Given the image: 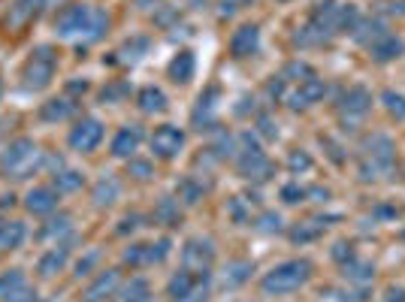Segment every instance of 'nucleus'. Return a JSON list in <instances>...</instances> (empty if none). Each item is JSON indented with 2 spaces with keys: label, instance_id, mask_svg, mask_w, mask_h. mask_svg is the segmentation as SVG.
<instances>
[{
  "label": "nucleus",
  "instance_id": "f257e3e1",
  "mask_svg": "<svg viewBox=\"0 0 405 302\" xmlns=\"http://www.w3.org/2000/svg\"><path fill=\"white\" fill-rule=\"evenodd\" d=\"M109 27V15L97 6H88V3H73V6H64L58 18H54V31L64 40H73V36H85L88 43L100 40Z\"/></svg>",
  "mask_w": 405,
  "mask_h": 302
},
{
  "label": "nucleus",
  "instance_id": "f03ea898",
  "mask_svg": "<svg viewBox=\"0 0 405 302\" xmlns=\"http://www.w3.org/2000/svg\"><path fill=\"white\" fill-rule=\"evenodd\" d=\"M43 160H45V154L40 151V145L34 139H27V136H22V139H13L0 151V176L13 179V181H24L43 167Z\"/></svg>",
  "mask_w": 405,
  "mask_h": 302
},
{
  "label": "nucleus",
  "instance_id": "7ed1b4c3",
  "mask_svg": "<svg viewBox=\"0 0 405 302\" xmlns=\"http://www.w3.org/2000/svg\"><path fill=\"white\" fill-rule=\"evenodd\" d=\"M309 275H311L309 260H288V263H281V266H275L272 272H266L260 287H263V294H270V296H281V294H290V290L302 287L309 281Z\"/></svg>",
  "mask_w": 405,
  "mask_h": 302
},
{
  "label": "nucleus",
  "instance_id": "20e7f679",
  "mask_svg": "<svg viewBox=\"0 0 405 302\" xmlns=\"http://www.w3.org/2000/svg\"><path fill=\"white\" fill-rule=\"evenodd\" d=\"M393 169V142L390 136L375 133L363 142V163H360V179L372 181L378 176H388Z\"/></svg>",
  "mask_w": 405,
  "mask_h": 302
},
{
  "label": "nucleus",
  "instance_id": "39448f33",
  "mask_svg": "<svg viewBox=\"0 0 405 302\" xmlns=\"http://www.w3.org/2000/svg\"><path fill=\"white\" fill-rule=\"evenodd\" d=\"M239 154H236V167H239V176L251 179V181H266L272 176V163L266 160V154L260 151V145L251 139V133H242L239 136Z\"/></svg>",
  "mask_w": 405,
  "mask_h": 302
},
{
  "label": "nucleus",
  "instance_id": "423d86ee",
  "mask_svg": "<svg viewBox=\"0 0 405 302\" xmlns=\"http://www.w3.org/2000/svg\"><path fill=\"white\" fill-rule=\"evenodd\" d=\"M54 70H58V54H54L52 45H40V49L31 52V58L24 63V88L31 91H43L49 82L54 79Z\"/></svg>",
  "mask_w": 405,
  "mask_h": 302
},
{
  "label": "nucleus",
  "instance_id": "0eeeda50",
  "mask_svg": "<svg viewBox=\"0 0 405 302\" xmlns=\"http://www.w3.org/2000/svg\"><path fill=\"white\" fill-rule=\"evenodd\" d=\"M182 149H185V133H182L176 124H161L158 130L152 133V151H154V158L172 160V158H179Z\"/></svg>",
  "mask_w": 405,
  "mask_h": 302
},
{
  "label": "nucleus",
  "instance_id": "6e6552de",
  "mask_svg": "<svg viewBox=\"0 0 405 302\" xmlns=\"http://www.w3.org/2000/svg\"><path fill=\"white\" fill-rule=\"evenodd\" d=\"M212 260H215V245L209 239H191L185 245V251H182V263H185V269L194 272V275H209Z\"/></svg>",
  "mask_w": 405,
  "mask_h": 302
},
{
  "label": "nucleus",
  "instance_id": "1a4fd4ad",
  "mask_svg": "<svg viewBox=\"0 0 405 302\" xmlns=\"http://www.w3.org/2000/svg\"><path fill=\"white\" fill-rule=\"evenodd\" d=\"M70 149L79 151V154H88L94 151L100 142H103V124L97 121V118H82V121L70 130Z\"/></svg>",
  "mask_w": 405,
  "mask_h": 302
},
{
  "label": "nucleus",
  "instance_id": "9d476101",
  "mask_svg": "<svg viewBox=\"0 0 405 302\" xmlns=\"http://www.w3.org/2000/svg\"><path fill=\"white\" fill-rule=\"evenodd\" d=\"M372 109V94L366 88H348L345 94H342V103H339V115L345 118L348 124H354V121H360V118H366V112Z\"/></svg>",
  "mask_w": 405,
  "mask_h": 302
},
{
  "label": "nucleus",
  "instance_id": "9b49d317",
  "mask_svg": "<svg viewBox=\"0 0 405 302\" xmlns=\"http://www.w3.org/2000/svg\"><path fill=\"white\" fill-rule=\"evenodd\" d=\"M206 281H209V275H194V272L182 269L179 275H172V278H170L167 294H170L172 302H188L191 296H197V290H200V287H206Z\"/></svg>",
  "mask_w": 405,
  "mask_h": 302
},
{
  "label": "nucleus",
  "instance_id": "f8f14e48",
  "mask_svg": "<svg viewBox=\"0 0 405 302\" xmlns=\"http://www.w3.org/2000/svg\"><path fill=\"white\" fill-rule=\"evenodd\" d=\"M260 49V27L257 24H242L230 40V54L233 58H251Z\"/></svg>",
  "mask_w": 405,
  "mask_h": 302
},
{
  "label": "nucleus",
  "instance_id": "ddd939ff",
  "mask_svg": "<svg viewBox=\"0 0 405 302\" xmlns=\"http://www.w3.org/2000/svg\"><path fill=\"white\" fill-rule=\"evenodd\" d=\"M324 94H327L324 79L311 76V79H306V82H300V88L288 97V103H290V109H309V106H315Z\"/></svg>",
  "mask_w": 405,
  "mask_h": 302
},
{
  "label": "nucleus",
  "instance_id": "4468645a",
  "mask_svg": "<svg viewBox=\"0 0 405 302\" xmlns=\"http://www.w3.org/2000/svg\"><path fill=\"white\" fill-rule=\"evenodd\" d=\"M118 281H122L118 269L100 272V275L85 287V294H82V302H103V299H109V296H112L115 290H118Z\"/></svg>",
  "mask_w": 405,
  "mask_h": 302
},
{
  "label": "nucleus",
  "instance_id": "2eb2a0df",
  "mask_svg": "<svg viewBox=\"0 0 405 302\" xmlns=\"http://www.w3.org/2000/svg\"><path fill=\"white\" fill-rule=\"evenodd\" d=\"M40 9H43V0H15L3 18L6 31H22L27 22H34V15L40 13Z\"/></svg>",
  "mask_w": 405,
  "mask_h": 302
},
{
  "label": "nucleus",
  "instance_id": "dca6fc26",
  "mask_svg": "<svg viewBox=\"0 0 405 302\" xmlns=\"http://www.w3.org/2000/svg\"><path fill=\"white\" fill-rule=\"evenodd\" d=\"M140 142H142V127L140 124H127L122 127V130L115 133V139H112V154L115 158H133L136 149H140Z\"/></svg>",
  "mask_w": 405,
  "mask_h": 302
},
{
  "label": "nucleus",
  "instance_id": "f3484780",
  "mask_svg": "<svg viewBox=\"0 0 405 302\" xmlns=\"http://www.w3.org/2000/svg\"><path fill=\"white\" fill-rule=\"evenodd\" d=\"M215 100H218V88L215 85H212L206 94H200L197 109H194L197 130H212V127H215Z\"/></svg>",
  "mask_w": 405,
  "mask_h": 302
},
{
  "label": "nucleus",
  "instance_id": "a211bd4d",
  "mask_svg": "<svg viewBox=\"0 0 405 302\" xmlns=\"http://www.w3.org/2000/svg\"><path fill=\"white\" fill-rule=\"evenodd\" d=\"M24 206H27V212H34V215H49V212H54V206H58V190L54 188H34L31 194L24 197Z\"/></svg>",
  "mask_w": 405,
  "mask_h": 302
},
{
  "label": "nucleus",
  "instance_id": "6ab92c4d",
  "mask_svg": "<svg viewBox=\"0 0 405 302\" xmlns=\"http://www.w3.org/2000/svg\"><path fill=\"white\" fill-rule=\"evenodd\" d=\"M194 70H197V61H194V52L182 49L176 58L170 61V79L176 82V85H188L191 79H194Z\"/></svg>",
  "mask_w": 405,
  "mask_h": 302
},
{
  "label": "nucleus",
  "instance_id": "aec40b11",
  "mask_svg": "<svg viewBox=\"0 0 405 302\" xmlns=\"http://www.w3.org/2000/svg\"><path fill=\"white\" fill-rule=\"evenodd\" d=\"M388 36V27H384L378 18H360V24H357V31H354V40L360 43V45H375L378 40H384Z\"/></svg>",
  "mask_w": 405,
  "mask_h": 302
},
{
  "label": "nucleus",
  "instance_id": "412c9836",
  "mask_svg": "<svg viewBox=\"0 0 405 302\" xmlns=\"http://www.w3.org/2000/svg\"><path fill=\"white\" fill-rule=\"evenodd\" d=\"M118 194H122V185H118V179L115 176H103L94 185V206L97 209H106V206H112Z\"/></svg>",
  "mask_w": 405,
  "mask_h": 302
},
{
  "label": "nucleus",
  "instance_id": "4be33fe9",
  "mask_svg": "<svg viewBox=\"0 0 405 302\" xmlns=\"http://www.w3.org/2000/svg\"><path fill=\"white\" fill-rule=\"evenodd\" d=\"M402 40L399 36H393V33H388L384 40H378L375 45H369V52H372V58L378 61V63H388V61H393V58H399L402 54Z\"/></svg>",
  "mask_w": 405,
  "mask_h": 302
},
{
  "label": "nucleus",
  "instance_id": "5701e85b",
  "mask_svg": "<svg viewBox=\"0 0 405 302\" xmlns=\"http://www.w3.org/2000/svg\"><path fill=\"white\" fill-rule=\"evenodd\" d=\"M24 236H27V230H24L22 221H3L0 224V251L18 248V245L24 242Z\"/></svg>",
  "mask_w": 405,
  "mask_h": 302
},
{
  "label": "nucleus",
  "instance_id": "b1692460",
  "mask_svg": "<svg viewBox=\"0 0 405 302\" xmlns=\"http://www.w3.org/2000/svg\"><path fill=\"white\" fill-rule=\"evenodd\" d=\"M67 266V248H54L49 254H43L40 263H36V272H40L43 278H52V275H58V272Z\"/></svg>",
  "mask_w": 405,
  "mask_h": 302
},
{
  "label": "nucleus",
  "instance_id": "393cba45",
  "mask_svg": "<svg viewBox=\"0 0 405 302\" xmlns=\"http://www.w3.org/2000/svg\"><path fill=\"white\" fill-rule=\"evenodd\" d=\"M136 103H140V109H142V112H149V115H152V112H163V109H167V94H163L161 88L149 85V88L140 91Z\"/></svg>",
  "mask_w": 405,
  "mask_h": 302
},
{
  "label": "nucleus",
  "instance_id": "a878e982",
  "mask_svg": "<svg viewBox=\"0 0 405 302\" xmlns=\"http://www.w3.org/2000/svg\"><path fill=\"white\" fill-rule=\"evenodd\" d=\"M85 185V176L76 169H58L54 172V190L58 194H76V190Z\"/></svg>",
  "mask_w": 405,
  "mask_h": 302
},
{
  "label": "nucleus",
  "instance_id": "bb28decb",
  "mask_svg": "<svg viewBox=\"0 0 405 302\" xmlns=\"http://www.w3.org/2000/svg\"><path fill=\"white\" fill-rule=\"evenodd\" d=\"M22 287H27V281H24V272H22V269L0 272V302H6L13 294H18Z\"/></svg>",
  "mask_w": 405,
  "mask_h": 302
},
{
  "label": "nucleus",
  "instance_id": "cd10ccee",
  "mask_svg": "<svg viewBox=\"0 0 405 302\" xmlns=\"http://www.w3.org/2000/svg\"><path fill=\"white\" fill-rule=\"evenodd\" d=\"M76 112V103H70V100H49V103H43L40 115L43 121H64V118H70Z\"/></svg>",
  "mask_w": 405,
  "mask_h": 302
},
{
  "label": "nucleus",
  "instance_id": "c85d7f7f",
  "mask_svg": "<svg viewBox=\"0 0 405 302\" xmlns=\"http://www.w3.org/2000/svg\"><path fill=\"white\" fill-rule=\"evenodd\" d=\"M154 221H161V224H167V227H176L182 221V209H179V199H172V197H163L158 209H154Z\"/></svg>",
  "mask_w": 405,
  "mask_h": 302
},
{
  "label": "nucleus",
  "instance_id": "c756f323",
  "mask_svg": "<svg viewBox=\"0 0 405 302\" xmlns=\"http://www.w3.org/2000/svg\"><path fill=\"white\" fill-rule=\"evenodd\" d=\"M342 275L348 278V281H360V285H366V281H372L375 278V266L372 263H363V260H348V263H342Z\"/></svg>",
  "mask_w": 405,
  "mask_h": 302
},
{
  "label": "nucleus",
  "instance_id": "7c9ffc66",
  "mask_svg": "<svg viewBox=\"0 0 405 302\" xmlns=\"http://www.w3.org/2000/svg\"><path fill=\"white\" fill-rule=\"evenodd\" d=\"M324 227H327L324 218H321V221H306V224L293 227V230H290V242H297V245H302V242H315L318 236L324 233Z\"/></svg>",
  "mask_w": 405,
  "mask_h": 302
},
{
  "label": "nucleus",
  "instance_id": "2f4dec72",
  "mask_svg": "<svg viewBox=\"0 0 405 302\" xmlns=\"http://www.w3.org/2000/svg\"><path fill=\"white\" fill-rule=\"evenodd\" d=\"M248 275H251V263H248V260H233V263H227L224 287H239V285H245Z\"/></svg>",
  "mask_w": 405,
  "mask_h": 302
},
{
  "label": "nucleus",
  "instance_id": "473e14b6",
  "mask_svg": "<svg viewBox=\"0 0 405 302\" xmlns=\"http://www.w3.org/2000/svg\"><path fill=\"white\" fill-rule=\"evenodd\" d=\"M122 302H152V287L145 278H131V285L122 290Z\"/></svg>",
  "mask_w": 405,
  "mask_h": 302
},
{
  "label": "nucleus",
  "instance_id": "72a5a7b5",
  "mask_svg": "<svg viewBox=\"0 0 405 302\" xmlns=\"http://www.w3.org/2000/svg\"><path fill=\"white\" fill-rule=\"evenodd\" d=\"M73 230V218L70 215H58V218H52L49 224L43 227V239H64V236H70Z\"/></svg>",
  "mask_w": 405,
  "mask_h": 302
},
{
  "label": "nucleus",
  "instance_id": "f704fd0d",
  "mask_svg": "<svg viewBox=\"0 0 405 302\" xmlns=\"http://www.w3.org/2000/svg\"><path fill=\"white\" fill-rule=\"evenodd\" d=\"M357 24H360V13H357V6L345 3L339 6V22H336V33H354Z\"/></svg>",
  "mask_w": 405,
  "mask_h": 302
},
{
  "label": "nucleus",
  "instance_id": "c9c22d12",
  "mask_svg": "<svg viewBox=\"0 0 405 302\" xmlns=\"http://www.w3.org/2000/svg\"><path fill=\"white\" fill-rule=\"evenodd\" d=\"M179 199H185V203H191V206H194V203H200V199H202V194H206V188H202V181H197V179H182L179 181Z\"/></svg>",
  "mask_w": 405,
  "mask_h": 302
},
{
  "label": "nucleus",
  "instance_id": "e433bc0d",
  "mask_svg": "<svg viewBox=\"0 0 405 302\" xmlns=\"http://www.w3.org/2000/svg\"><path fill=\"white\" fill-rule=\"evenodd\" d=\"M149 45H152V43L145 40V36H133V40L124 43V49L118 52V54H122V61H131V63H133V61H140L142 54L149 52Z\"/></svg>",
  "mask_w": 405,
  "mask_h": 302
},
{
  "label": "nucleus",
  "instance_id": "4c0bfd02",
  "mask_svg": "<svg viewBox=\"0 0 405 302\" xmlns=\"http://www.w3.org/2000/svg\"><path fill=\"white\" fill-rule=\"evenodd\" d=\"M124 263H131V266H152L149 245H131V248L124 251Z\"/></svg>",
  "mask_w": 405,
  "mask_h": 302
},
{
  "label": "nucleus",
  "instance_id": "58836bf2",
  "mask_svg": "<svg viewBox=\"0 0 405 302\" xmlns=\"http://www.w3.org/2000/svg\"><path fill=\"white\" fill-rule=\"evenodd\" d=\"M384 109H388L390 115H397V118H405V97L402 94H393V91H384Z\"/></svg>",
  "mask_w": 405,
  "mask_h": 302
},
{
  "label": "nucleus",
  "instance_id": "ea45409f",
  "mask_svg": "<svg viewBox=\"0 0 405 302\" xmlns=\"http://www.w3.org/2000/svg\"><path fill=\"white\" fill-rule=\"evenodd\" d=\"M227 212H230V218H233L236 224H245L248 221V209H245V197H233L227 203Z\"/></svg>",
  "mask_w": 405,
  "mask_h": 302
},
{
  "label": "nucleus",
  "instance_id": "a19ab883",
  "mask_svg": "<svg viewBox=\"0 0 405 302\" xmlns=\"http://www.w3.org/2000/svg\"><path fill=\"white\" fill-rule=\"evenodd\" d=\"M257 130H260L263 139H279V124H275L270 115H260V118H257Z\"/></svg>",
  "mask_w": 405,
  "mask_h": 302
},
{
  "label": "nucleus",
  "instance_id": "79ce46f5",
  "mask_svg": "<svg viewBox=\"0 0 405 302\" xmlns=\"http://www.w3.org/2000/svg\"><path fill=\"white\" fill-rule=\"evenodd\" d=\"M288 167H290L293 172H306V169H311V158H309L306 151H290Z\"/></svg>",
  "mask_w": 405,
  "mask_h": 302
},
{
  "label": "nucleus",
  "instance_id": "37998d69",
  "mask_svg": "<svg viewBox=\"0 0 405 302\" xmlns=\"http://www.w3.org/2000/svg\"><path fill=\"white\" fill-rule=\"evenodd\" d=\"M281 76H284V79H288V76H302V82H306V79H311V76H315V73H311V67H309V63H302V61H293V63H288V67H284V73H281Z\"/></svg>",
  "mask_w": 405,
  "mask_h": 302
},
{
  "label": "nucleus",
  "instance_id": "c03bdc74",
  "mask_svg": "<svg viewBox=\"0 0 405 302\" xmlns=\"http://www.w3.org/2000/svg\"><path fill=\"white\" fill-rule=\"evenodd\" d=\"M127 94H131V85L118 82V85H109V88L103 91V100H106V103H115V100H122V97H127Z\"/></svg>",
  "mask_w": 405,
  "mask_h": 302
},
{
  "label": "nucleus",
  "instance_id": "a18cd8bd",
  "mask_svg": "<svg viewBox=\"0 0 405 302\" xmlns=\"http://www.w3.org/2000/svg\"><path fill=\"white\" fill-rule=\"evenodd\" d=\"M97 260H100V251H91V254H85V257H82V260L76 263V275H79V278H82V275H88V272L97 266Z\"/></svg>",
  "mask_w": 405,
  "mask_h": 302
},
{
  "label": "nucleus",
  "instance_id": "49530a36",
  "mask_svg": "<svg viewBox=\"0 0 405 302\" xmlns=\"http://www.w3.org/2000/svg\"><path fill=\"white\" fill-rule=\"evenodd\" d=\"M170 254V239H161V242H154V245H149V260L152 263H161L163 257Z\"/></svg>",
  "mask_w": 405,
  "mask_h": 302
},
{
  "label": "nucleus",
  "instance_id": "de8ad7c7",
  "mask_svg": "<svg viewBox=\"0 0 405 302\" xmlns=\"http://www.w3.org/2000/svg\"><path fill=\"white\" fill-rule=\"evenodd\" d=\"M302 197H306V190H302L300 185H284L281 188V199H284V203H300Z\"/></svg>",
  "mask_w": 405,
  "mask_h": 302
},
{
  "label": "nucleus",
  "instance_id": "09e8293b",
  "mask_svg": "<svg viewBox=\"0 0 405 302\" xmlns=\"http://www.w3.org/2000/svg\"><path fill=\"white\" fill-rule=\"evenodd\" d=\"M257 227H260L263 233H275V230H281V218H279V215H272V212H266V215L260 218V224H257Z\"/></svg>",
  "mask_w": 405,
  "mask_h": 302
},
{
  "label": "nucleus",
  "instance_id": "8fccbe9b",
  "mask_svg": "<svg viewBox=\"0 0 405 302\" xmlns=\"http://www.w3.org/2000/svg\"><path fill=\"white\" fill-rule=\"evenodd\" d=\"M333 260H339V263H348V260H354V251H351V245H348V242H336V245H333Z\"/></svg>",
  "mask_w": 405,
  "mask_h": 302
},
{
  "label": "nucleus",
  "instance_id": "3c124183",
  "mask_svg": "<svg viewBox=\"0 0 405 302\" xmlns=\"http://www.w3.org/2000/svg\"><path fill=\"white\" fill-rule=\"evenodd\" d=\"M266 94H270L272 100H279L284 94V76H275V79L266 82Z\"/></svg>",
  "mask_w": 405,
  "mask_h": 302
},
{
  "label": "nucleus",
  "instance_id": "603ef678",
  "mask_svg": "<svg viewBox=\"0 0 405 302\" xmlns=\"http://www.w3.org/2000/svg\"><path fill=\"white\" fill-rule=\"evenodd\" d=\"M136 227H140V215H127L124 221L118 224V230H115V233H118V236H124V233H133Z\"/></svg>",
  "mask_w": 405,
  "mask_h": 302
},
{
  "label": "nucleus",
  "instance_id": "864d4df0",
  "mask_svg": "<svg viewBox=\"0 0 405 302\" xmlns=\"http://www.w3.org/2000/svg\"><path fill=\"white\" fill-rule=\"evenodd\" d=\"M6 302H40V299H36V290H31V287H22V290H18V294H13Z\"/></svg>",
  "mask_w": 405,
  "mask_h": 302
},
{
  "label": "nucleus",
  "instance_id": "5fc2aeb1",
  "mask_svg": "<svg viewBox=\"0 0 405 302\" xmlns=\"http://www.w3.org/2000/svg\"><path fill=\"white\" fill-rule=\"evenodd\" d=\"M131 176H136V179H149V176H152V167H149V163H142V160H133V163H131Z\"/></svg>",
  "mask_w": 405,
  "mask_h": 302
},
{
  "label": "nucleus",
  "instance_id": "6e6d98bb",
  "mask_svg": "<svg viewBox=\"0 0 405 302\" xmlns=\"http://www.w3.org/2000/svg\"><path fill=\"white\" fill-rule=\"evenodd\" d=\"M339 299H342V302H366V299H369V294H366V290L360 287V290H348V294H339Z\"/></svg>",
  "mask_w": 405,
  "mask_h": 302
},
{
  "label": "nucleus",
  "instance_id": "4d7b16f0",
  "mask_svg": "<svg viewBox=\"0 0 405 302\" xmlns=\"http://www.w3.org/2000/svg\"><path fill=\"white\" fill-rule=\"evenodd\" d=\"M384 13H390V15H405V0H397V3H384Z\"/></svg>",
  "mask_w": 405,
  "mask_h": 302
},
{
  "label": "nucleus",
  "instance_id": "13d9d810",
  "mask_svg": "<svg viewBox=\"0 0 405 302\" xmlns=\"http://www.w3.org/2000/svg\"><path fill=\"white\" fill-rule=\"evenodd\" d=\"M388 302H405V290L390 287V290H388Z\"/></svg>",
  "mask_w": 405,
  "mask_h": 302
},
{
  "label": "nucleus",
  "instance_id": "bf43d9fd",
  "mask_svg": "<svg viewBox=\"0 0 405 302\" xmlns=\"http://www.w3.org/2000/svg\"><path fill=\"white\" fill-rule=\"evenodd\" d=\"M67 91H70V94H79V91L85 94V91H88V82H70Z\"/></svg>",
  "mask_w": 405,
  "mask_h": 302
},
{
  "label": "nucleus",
  "instance_id": "052dcab7",
  "mask_svg": "<svg viewBox=\"0 0 405 302\" xmlns=\"http://www.w3.org/2000/svg\"><path fill=\"white\" fill-rule=\"evenodd\" d=\"M54 3H64V0H43V6H54Z\"/></svg>",
  "mask_w": 405,
  "mask_h": 302
},
{
  "label": "nucleus",
  "instance_id": "680f3d73",
  "mask_svg": "<svg viewBox=\"0 0 405 302\" xmlns=\"http://www.w3.org/2000/svg\"><path fill=\"white\" fill-rule=\"evenodd\" d=\"M136 3H140V6H149V3H152V0H136ZM154 3H158V0H154Z\"/></svg>",
  "mask_w": 405,
  "mask_h": 302
},
{
  "label": "nucleus",
  "instance_id": "e2e57ef3",
  "mask_svg": "<svg viewBox=\"0 0 405 302\" xmlns=\"http://www.w3.org/2000/svg\"><path fill=\"white\" fill-rule=\"evenodd\" d=\"M0 97H3V82H0Z\"/></svg>",
  "mask_w": 405,
  "mask_h": 302
},
{
  "label": "nucleus",
  "instance_id": "0e129e2a",
  "mask_svg": "<svg viewBox=\"0 0 405 302\" xmlns=\"http://www.w3.org/2000/svg\"><path fill=\"white\" fill-rule=\"evenodd\" d=\"M399 239H402V242H405V230H402V233H399Z\"/></svg>",
  "mask_w": 405,
  "mask_h": 302
},
{
  "label": "nucleus",
  "instance_id": "69168bd1",
  "mask_svg": "<svg viewBox=\"0 0 405 302\" xmlns=\"http://www.w3.org/2000/svg\"><path fill=\"white\" fill-rule=\"evenodd\" d=\"M239 3H251V0H239Z\"/></svg>",
  "mask_w": 405,
  "mask_h": 302
}]
</instances>
